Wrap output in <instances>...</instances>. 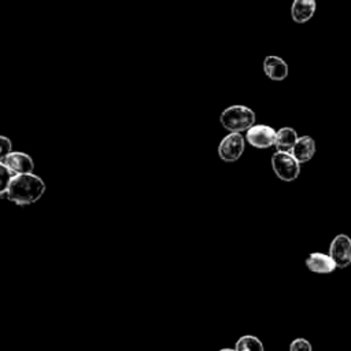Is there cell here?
Returning <instances> with one entry per match:
<instances>
[{"mask_svg": "<svg viewBox=\"0 0 351 351\" xmlns=\"http://www.w3.org/2000/svg\"><path fill=\"white\" fill-rule=\"evenodd\" d=\"M289 351H313V347L308 340L299 337L289 344Z\"/></svg>", "mask_w": 351, "mask_h": 351, "instance_id": "5bb4252c", "label": "cell"}, {"mask_svg": "<svg viewBox=\"0 0 351 351\" xmlns=\"http://www.w3.org/2000/svg\"><path fill=\"white\" fill-rule=\"evenodd\" d=\"M277 132L269 125H254L247 130L245 140L255 148L263 149L276 144Z\"/></svg>", "mask_w": 351, "mask_h": 351, "instance_id": "8992f818", "label": "cell"}, {"mask_svg": "<svg viewBox=\"0 0 351 351\" xmlns=\"http://www.w3.org/2000/svg\"><path fill=\"white\" fill-rule=\"evenodd\" d=\"M306 266L310 271L319 273V274H326L332 273L337 265L332 259L330 255L322 254V252H313L306 258Z\"/></svg>", "mask_w": 351, "mask_h": 351, "instance_id": "9c48e42d", "label": "cell"}, {"mask_svg": "<svg viewBox=\"0 0 351 351\" xmlns=\"http://www.w3.org/2000/svg\"><path fill=\"white\" fill-rule=\"evenodd\" d=\"M5 188L10 193V202L18 206L36 203L45 192L44 181L33 173L12 176Z\"/></svg>", "mask_w": 351, "mask_h": 351, "instance_id": "6da1fadb", "label": "cell"}, {"mask_svg": "<svg viewBox=\"0 0 351 351\" xmlns=\"http://www.w3.org/2000/svg\"><path fill=\"white\" fill-rule=\"evenodd\" d=\"M0 165L5 166L14 176L33 173L34 170L33 159L25 152H10L0 158Z\"/></svg>", "mask_w": 351, "mask_h": 351, "instance_id": "52a82bcc", "label": "cell"}, {"mask_svg": "<svg viewBox=\"0 0 351 351\" xmlns=\"http://www.w3.org/2000/svg\"><path fill=\"white\" fill-rule=\"evenodd\" d=\"M244 152V137L241 133H229L218 145V155L223 162H236Z\"/></svg>", "mask_w": 351, "mask_h": 351, "instance_id": "277c9868", "label": "cell"}, {"mask_svg": "<svg viewBox=\"0 0 351 351\" xmlns=\"http://www.w3.org/2000/svg\"><path fill=\"white\" fill-rule=\"evenodd\" d=\"M291 154L299 163L308 162L315 154V141L310 136H302L291 149Z\"/></svg>", "mask_w": 351, "mask_h": 351, "instance_id": "8fae6325", "label": "cell"}, {"mask_svg": "<svg viewBox=\"0 0 351 351\" xmlns=\"http://www.w3.org/2000/svg\"><path fill=\"white\" fill-rule=\"evenodd\" d=\"M271 167L276 176L285 182L295 181L300 173V163L295 159V156L291 152L284 151H277L273 154Z\"/></svg>", "mask_w": 351, "mask_h": 351, "instance_id": "3957f363", "label": "cell"}, {"mask_svg": "<svg viewBox=\"0 0 351 351\" xmlns=\"http://www.w3.org/2000/svg\"><path fill=\"white\" fill-rule=\"evenodd\" d=\"M263 71L273 81H282L288 77V64L284 59L276 55H267L263 59Z\"/></svg>", "mask_w": 351, "mask_h": 351, "instance_id": "ba28073f", "label": "cell"}, {"mask_svg": "<svg viewBox=\"0 0 351 351\" xmlns=\"http://www.w3.org/2000/svg\"><path fill=\"white\" fill-rule=\"evenodd\" d=\"M329 255L337 265V267L344 269L351 263V239L350 236L340 233L335 236L329 245Z\"/></svg>", "mask_w": 351, "mask_h": 351, "instance_id": "5b68a950", "label": "cell"}, {"mask_svg": "<svg viewBox=\"0 0 351 351\" xmlns=\"http://www.w3.org/2000/svg\"><path fill=\"white\" fill-rule=\"evenodd\" d=\"M219 122L230 133H240L255 125V112L245 106H230L221 112Z\"/></svg>", "mask_w": 351, "mask_h": 351, "instance_id": "7a4b0ae2", "label": "cell"}, {"mask_svg": "<svg viewBox=\"0 0 351 351\" xmlns=\"http://www.w3.org/2000/svg\"><path fill=\"white\" fill-rule=\"evenodd\" d=\"M234 350L236 351H265L262 341L258 337L252 336V335L241 336L236 341Z\"/></svg>", "mask_w": 351, "mask_h": 351, "instance_id": "4fadbf2b", "label": "cell"}, {"mask_svg": "<svg viewBox=\"0 0 351 351\" xmlns=\"http://www.w3.org/2000/svg\"><path fill=\"white\" fill-rule=\"evenodd\" d=\"M0 144H1V148H0V155H1V158L5 156V155H8L10 152H12V151H11L12 143H11V140H10L8 137L1 136V137H0Z\"/></svg>", "mask_w": 351, "mask_h": 351, "instance_id": "9a60e30c", "label": "cell"}, {"mask_svg": "<svg viewBox=\"0 0 351 351\" xmlns=\"http://www.w3.org/2000/svg\"><path fill=\"white\" fill-rule=\"evenodd\" d=\"M315 0H293L291 5V16L296 23H306L315 12Z\"/></svg>", "mask_w": 351, "mask_h": 351, "instance_id": "30bf717a", "label": "cell"}, {"mask_svg": "<svg viewBox=\"0 0 351 351\" xmlns=\"http://www.w3.org/2000/svg\"><path fill=\"white\" fill-rule=\"evenodd\" d=\"M298 133L292 128H281L277 130V137H276V148L277 151H284V152H291L293 145L298 141Z\"/></svg>", "mask_w": 351, "mask_h": 351, "instance_id": "7c38bea8", "label": "cell"}, {"mask_svg": "<svg viewBox=\"0 0 351 351\" xmlns=\"http://www.w3.org/2000/svg\"><path fill=\"white\" fill-rule=\"evenodd\" d=\"M219 351H236V350H230V348H222V350H219Z\"/></svg>", "mask_w": 351, "mask_h": 351, "instance_id": "2e32d148", "label": "cell"}]
</instances>
